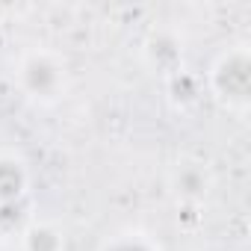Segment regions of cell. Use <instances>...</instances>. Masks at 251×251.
Segmentation results:
<instances>
[{"label": "cell", "instance_id": "obj_1", "mask_svg": "<svg viewBox=\"0 0 251 251\" xmlns=\"http://www.w3.org/2000/svg\"><path fill=\"white\" fill-rule=\"evenodd\" d=\"M21 186V175L15 166L9 163H0V198H15Z\"/></svg>", "mask_w": 251, "mask_h": 251}, {"label": "cell", "instance_id": "obj_2", "mask_svg": "<svg viewBox=\"0 0 251 251\" xmlns=\"http://www.w3.org/2000/svg\"><path fill=\"white\" fill-rule=\"evenodd\" d=\"M124 251H133V248H124Z\"/></svg>", "mask_w": 251, "mask_h": 251}]
</instances>
